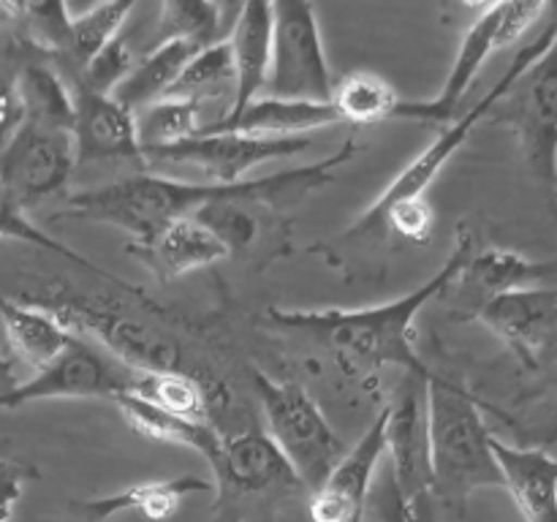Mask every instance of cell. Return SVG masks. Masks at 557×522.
<instances>
[{
	"label": "cell",
	"instance_id": "cell-8",
	"mask_svg": "<svg viewBox=\"0 0 557 522\" xmlns=\"http://www.w3.org/2000/svg\"><path fill=\"white\" fill-rule=\"evenodd\" d=\"M490 123L506 125L539 185L553 194L557 174V36L495 101Z\"/></svg>",
	"mask_w": 557,
	"mask_h": 522
},
{
	"label": "cell",
	"instance_id": "cell-40",
	"mask_svg": "<svg viewBox=\"0 0 557 522\" xmlns=\"http://www.w3.org/2000/svg\"><path fill=\"white\" fill-rule=\"evenodd\" d=\"M553 196L557 199V174H555V188H553Z\"/></svg>",
	"mask_w": 557,
	"mask_h": 522
},
{
	"label": "cell",
	"instance_id": "cell-36",
	"mask_svg": "<svg viewBox=\"0 0 557 522\" xmlns=\"http://www.w3.org/2000/svg\"><path fill=\"white\" fill-rule=\"evenodd\" d=\"M30 478H36V468L14 457H0V522H11Z\"/></svg>",
	"mask_w": 557,
	"mask_h": 522
},
{
	"label": "cell",
	"instance_id": "cell-9",
	"mask_svg": "<svg viewBox=\"0 0 557 522\" xmlns=\"http://www.w3.org/2000/svg\"><path fill=\"white\" fill-rule=\"evenodd\" d=\"M332 87L313 5L305 0L272 3V63L264 90L283 101L330 103Z\"/></svg>",
	"mask_w": 557,
	"mask_h": 522
},
{
	"label": "cell",
	"instance_id": "cell-22",
	"mask_svg": "<svg viewBox=\"0 0 557 522\" xmlns=\"http://www.w3.org/2000/svg\"><path fill=\"white\" fill-rule=\"evenodd\" d=\"M335 107L332 103L310 101H283V98H256L248 107L239 109L232 117L201 128L199 134H245L267 136V139H297L310 130L337 125Z\"/></svg>",
	"mask_w": 557,
	"mask_h": 522
},
{
	"label": "cell",
	"instance_id": "cell-27",
	"mask_svg": "<svg viewBox=\"0 0 557 522\" xmlns=\"http://www.w3.org/2000/svg\"><path fill=\"white\" fill-rule=\"evenodd\" d=\"M114 406L120 408L125 422L136 430L145 438L158 440V444H172V446H185V449H194L205 457L207 462L218 455V446H221V435L218 427L212 424H199L190 422V419L174 417V413L161 411V408L150 406L141 397L123 391V395L114 397Z\"/></svg>",
	"mask_w": 557,
	"mask_h": 522
},
{
	"label": "cell",
	"instance_id": "cell-39",
	"mask_svg": "<svg viewBox=\"0 0 557 522\" xmlns=\"http://www.w3.org/2000/svg\"><path fill=\"white\" fill-rule=\"evenodd\" d=\"M411 522H438L433 514V498H424L411 506Z\"/></svg>",
	"mask_w": 557,
	"mask_h": 522
},
{
	"label": "cell",
	"instance_id": "cell-17",
	"mask_svg": "<svg viewBox=\"0 0 557 522\" xmlns=\"http://www.w3.org/2000/svg\"><path fill=\"white\" fill-rule=\"evenodd\" d=\"M65 76V71H63ZM74 98V150L76 163L134 161L145 166L134 112L107 92L87 87L76 74L65 76Z\"/></svg>",
	"mask_w": 557,
	"mask_h": 522
},
{
	"label": "cell",
	"instance_id": "cell-2",
	"mask_svg": "<svg viewBox=\"0 0 557 522\" xmlns=\"http://www.w3.org/2000/svg\"><path fill=\"white\" fill-rule=\"evenodd\" d=\"M357 139H346L332 156L315 163H305L288 172L267 174V177L239 179V183H185V179L166 177V174L139 172L98 188L79 190L65 199L63 215L76 221L107 223L131 237V243L141 245L156 237L172 223L183 217H194L201 207L234 196H270L281 201L288 196H308L315 188H324L337 177V169L357 156Z\"/></svg>",
	"mask_w": 557,
	"mask_h": 522
},
{
	"label": "cell",
	"instance_id": "cell-25",
	"mask_svg": "<svg viewBox=\"0 0 557 522\" xmlns=\"http://www.w3.org/2000/svg\"><path fill=\"white\" fill-rule=\"evenodd\" d=\"M199 49L205 47L194 41H163L158 47H150V52L136 60L128 76L120 82L112 98L134 114L150 103L161 101Z\"/></svg>",
	"mask_w": 557,
	"mask_h": 522
},
{
	"label": "cell",
	"instance_id": "cell-26",
	"mask_svg": "<svg viewBox=\"0 0 557 522\" xmlns=\"http://www.w3.org/2000/svg\"><path fill=\"white\" fill-rule=\"evenodd\" d=\"M166 98H185V101L199 103L205 114L210 112V107H218L221 120H226L234 103V60L226 38L199 49L172 90L166 92Z\"/></svg>",
	"mask_w": 557,
	"mask_h": 522
},
{
	"label": "cell",
	"instance_id": "cell-5",
	"mask_svg": "<svg viewBox=\"0 0 557 522\" xmlns=\"http://www.w3.org/2000/svg\"><path fill=\"white\" fill-rule=\"evenodd\" d=\"M20 302L52 313L71 335L107 351L131 373H190L185 368V348L172 332L145 324L125 313L117 302L101 297H85L71 288H44L41 294H25ZM201 381V378H199Z\"/></svg>",
	"mask_w": 557,
	"mask_h": 522
},
{
	"label": "cell",
	"instance_id": "cell-16",
	"mask_svg": "<svg viewBox=\"0 0 557 522\" xmlns=\"http://www.w3.org/2000/svg\"><path fill=\"white\" fill-rule=\"evenodd\" d=\"M389 408L375 417L368 433L341 457L330 476L310 495V522H364L375 468L386 455Z\"/></svg>",
	"mask_w": 557,
	"mask_h": 522
},
{
	"label": "cell",
	"instance_id": "cell-37",
	"mask_svg": "<svg viewBox=\"0 0 557 522\" xmlns=\"http://www.w3.org/2000/svg\"><path fill=\"white\" fill-rule=\"evenodd\" d=\"M22 123H25V107L14 71H0V150L22 128Z\"/></svg>",
	"mask_w": 557,
	"mask_h": 522
},
{
	"label": "cell",
	"instance_id": "cell-32",
	"mask_svg": "<svg viewBox=\"0 0 557 522\" xmlns=\"http://www.w3.org/2000/svg\"><path fill=\"white\" fill-rule=\"evenodd\" d=\"M131 3H98L92 9L82 11L79 16H71L69 22V49L60 60V71H82L103 47L114 41L123 33L125 20L131 16Z\"/></svg>",
	"mask_w": 557,
	"mask_h": 522
},
{
	"label": "cell",
	"instance_id": "cell-15",
	"mask_svg": "<svg viewBox=\"0 0 557 522\" xmlns=\"http://www.w3.org/2000/svg\"><path fill=\"white\" fill-rule=\"evenodd\" d=\"M557 272V261H536L509 248H473L462 270L444 294H449V315L455 321H476L493 299L520 288L542 286Z\"/></svg>",
	"mask_w": 557,
	"mask_h": 522
},
{
	"label": "cell",
	"instance_id": "cell-21",
	"mask_svg": "<svg viewBox=\"0 0 557 522\" xmlns=\"http://www.w3.org/2000/svg\"><path fill=\"white\" fill-rule=\"evenodd\" d=\"M493 455L525 522H557V460L544 449H517L493 435Z\"/></svg>",
	"mask_w": 557,
	"mask_h": 522
},
{
	"label": "cell",
	"instance_id": "cell-14",
	"mask_svg": "<svg viewBox=\"0 0 557 522\" xmlns=\"http://www.w3.org/2000/svg\"><path fill=\"white\" fill-rule=\"evenodd\" d=\"M196 221L210 228L228 256L272 264L292 248V221L270 196H234L212 201L196 212Z\"/></svg>",
	"mask_w": 557,
	"mask_h": 522
},
{
	"label": "cell",
	"instance_id": "cell-19",
	"mask_svg": "<svg viewBox=\"0 0 557 522\" xmlns=\"http://www.w3.org/2000/svg\"><path fill=\"white\" fill-rule=\"evenodd\" d=\"M125 253L141 261L161 283H172L188 272L228 259L221 239L196 217H183L141 245L128 243Z\"/></svg>",
	"mask_w": 557,
	"mask_h": 522
},
{
	"label": "cell",
	"instance_id": "cell-23",
	"mask_svg": "<svg viewBox=\"0 0 557 522\" xmlns=\"http://www.w3.org/2000/svg\"><path fill=\"white\" fill-rule=\"evenodd\" d=\"M212 493V482H205L199 476H177L161 478V482H145L125 487L120 493L101 495V498L71 500L69 509L85 522H107L123 511H136L150 522H163L180 509L188 495Z\"/></svg>",
	"mask_w": 557,
	"mask_h": 522
},
{
	"label": "cell",
	"instance_id": "cell-34",
	"mask_svg": "<svg viewBox=\"0 0 557 522\" xmlns=\"http://www.w3.org/2000/svg\"><path fill=\"white\" fill-rule=\"evenodd\" d=\"M141 152L177 145L205 128V109L185 98H161L134 114Z\"/></svg>",
	"mask_w": 557,
	"mask_h": 522
},
{
	"label": "cell",
	"instance_id": "cell-38",
	"mask_svg": "<svg viewBox=\"0 0 557 522\" xmlns=\"http://www.w3.org/2000/svg\"><path fill=\"white\" fill-rule=\"evenodd\" d=\"M536 370H542V373L547 375L549 384L557 386V335H555V340L547 346V351L542 353V359H539Z\"/></svg>",
	"mask_w": 557,
	"mask_h": 522
},
{
	"label": "cell",
	"instance_id": "cell-24",
	"mask_svg": "<svg viewBox=\"0 0 557 522\" xmlns=\"http://www.w3.org/2000/svg\"><path fill=\"white\" fill-rule=\"evenodd\" d=\"M0 321L14 357L36 373L52 364L74 340V335L52 313L20 299H9L5 294H0Z\"/></svg>",
	"mask_w": 557,
	"mask_h": 522
},
{
	"label": "cell",
	"instance_id": "cell-31",
	"mask_svg": "<svg viewBox=\"0 0 557 522\" xmlns=\"http://www.w3.org/2000/svg\"><path fill=\"white\" fill-rule=\"evenodd\" d=\"M332 107L341 123L348 125H375L384 120H395L400 96L381 74L373 71H351L332 87Z\"/></svg>",
	"mask_w": 557,
	"mask_h": 522
},
{
	"label": "cell",
	"instance_id": "cell-33",
	"mask_svg": "<svg viewBox=\"0 0 557 522\" xmlns=\"http://www.w3.org/2000/svg\"><path fill=\"white\" fill-rule=\"evenodd\" d=\"M232 11L228 5L201 3V0H169L161 5L156 33L150 38V47L163 41H194L199 47L223 41V14Z\"/></svg>",
	"mask_w": 557,
	"mask_h": 522
},
{
	"label": "cell",
	"instance_id": "cell-1",
	"mask_svg": "<svg viewBox=\"0 0 557 522\" xmlns=\"http://www.w3.org/2000/svg\"><path fill=\"white\" fill-rule=\"evenodd\" d=\"M479 245L476 232L468 223L457 228L455 248L449 259L441 264L430 281L403 297L389 302L373 304V308H321V310H267V321L277 332L302 337L324 348L332 359L348 373L364 384L368 389L384 368H400L411 375L430 378L433 370L422 362L417 353V315L424 304L444 297L446 288L462 270L468 256Z\"/></svg>",
	"mask_w": 557,
	"mask_h": 522
},
{
	"label": "cell",
	"instance_id": "cell-11",
	"mask_svg": "<svg viewBox=\"0 0 557 522\" xmlns=\"http://www.w3.org/2000/svg\"><path fill=\"white\" fill-rule=\"evenodd\" d=\"M313 141L308 136L297 139H267V136L245 134H196L190 139L169 147L145 150V166L194 169L207 177V183L228 185L245 179V174L270 161H283L305 152Z\"/></svg>",
	"mask_w": 557,
	"mask_h": 522
},
{
	"label": "cell",
	"instance_id": "cell-30",
	"mask_svg": "<svg viewBox=\"0 0 557 522\" xmlns=\"http://www.w3.org/2000/svg\"><path fill=\"white\" fill-rule=\"evenodd\" d=\"M25 120L47 128H74V98L65 76L49 63H25L16 71Z\"/></svg>",
	"mask_w": 557,
	"mask_h": 522
},
{
	"label": "cell",
	"instance_id": "cell-18",
	"mask_svg": "<svg viewBox=\"0 0 557 522\" xmlns=\"http://www.w3.org/2000/svg\"><path fill=\"white\" fill-rule=\"evenodd\" d=\"M476 321L511 348L522 368L536 370L557 335V288L533 286L504 294L493 299Z\"/></svg>",
	"mask_w": 557,
	"mask_h": 522
},
{
	"label": "cell",
	"instance_id": "cell-7",
	"mask_svg": "<svg viewBox=\"0 0 557 522\" xmlns=\"http://www.w3.org/2000/svg\"><path fill=\"white\" fill-rule=\"evenodd\" d=\"M547 3H493L471 22L462 36L449 76L441 85L438 96L430 101H400L395 120H417L430 125H449L460 117V103L476 82L479 71L498 49L511 47L522 33L547 11Z\"/></svg>",
	"mask_w": 557,
	"mask_h": 522
},
{
	"label": "cell",
	"instance_id": "cell-35",
	"mask_svg": "<svg viewBox=\"0 0 557 522\" xmlns=\"http://www.w3.org/2000/svg\"><path fill=\"white\" fill-rule=\"evenodd\" d=\"M134 63L136 58L134 49H131V41L120 33L109 47H103L101 52L85 65V69L74 71V74L79 76L87 87H92V90L112 96V92L117 90L120 82H123L125 76H128V71L134 69Z\"/></svg>",
	"mask_w": 557,
	"mask_h": 522
},
{
	"label": "cell",
	"instance_id": "cell-3",
	"mask_svg": "<svg viewBox=\"0 0 557 522\" xmlns=\"http://www.w3.org/2000/svg\"><path fill=\"white\" fill-rule=\"evenodd\" d=\"M428 430L433 500L462 517L476 489L500 487L504 473L493 455V433L476 397L457 381L435 373L428 384Z\"/></svg>",
	"mask_w": 557,
	"mask_h": 522
},
{
	"label": "cell",
	"instance_id": "cell-12",
	"mask_svg": "<svg viewBox=\"0 0 557 522\" xmlns=\"http://www.w3.org/2000/svg\"><path fill=\"white\" fill-rule=\"evenodd\" d=\"M74 166L76 150L71 130L25 120L0 150V188L27 212L44 199L63 194Z\"/></svg>",
	"mask_w": 557,
	"mask_h": 522
},
{
	"label": "cell",
	"instance_id": "cell-4",
	"mask_svg": "<svg viewBox=\"0 0 557 522\" xmlns=\"http://www.w3.org/2000/svg\"><path fill=\"white\" fill-rule=\"evenodd\" d=\"M210 468L215 476L210 522H275L288 504L310 498L302 478L261 427L221 435Z\"/></svg>",
	"mask_w": 557,
	"mask_h": 522
},
{
	"label": "cell",
	"instance_id": "cell-6",
	"mask_svg": "<svg viewBox=\"0 0 557 522\" xmlns=\"http://www.w3.org/2000/svg\"><path fill=\"white\" fill-rule=\"evenodd\" d=\"M250 381L264 413V433L313 495L346 455V444L302 384L275 381L259 368Z\"/></svg>",
	"mask_w": 557,
	"mask_h": 522
},
{
	"label": "cell",
	"instance_id": "cell-29",
	"mask_svg": "<svg viewBox=\"0 0 557 522\" xmlns=\"http://www.w3.org/2000/svg\"><path fill=\"white\" fill-rule=\"evenodd\" d=\"M131 395L141 397L150 406L174 417L190 419L199 424L215 427V391L188 373H131L128 389Z\"/></svg>",
	"mask_w": 557,
	"mask_h": 522
},
{
	"label": "cell",
	"instance_id": "cell-10",
	"mask_svg": "<svg viewBox=\"0 0 557 522\" xmlns=\"http://www.w3.org/2000/svg\"><path fill=\"white\" fill-rule=\"evenodd\" d=\"M128 381L131 370L109 359L92 343L74 335L71 346L52 364L38 370L25 384L0 389V411H16L44 400H90V397L114 400L128 389Z\"/></svg>",
	"mask_w": 557,
	"mask_h": 522
},
{
	"label": "cell",
	"instance_id": "cell-20",
	"mask_svg": "<svg viewBox=\"0 0 557 522\" xmlns=\"http://www.w3.org/2000/svg\"><path fill=\"white\" fill-rule=\"evenodd\" d=\"M226 41L234 60V103L228 112L232 117L250 101H256L267 87L272 63V3L253 0V3L239 5Z\"/></svg>",
	"mask_w": 557,
	"mask_h": 522
},
{
	"label": "cell",
	"instance_id": "cell-13",
	"mask_svg": "<svg viewBox=\"0 0 557 522\" xmlns=\"http://www.w3.org/2000/svg\"><path fill=\"white\" fill-rule=\"evenodd\" d=\"M435 375V373H433ZM430 375V378H433ZM424 375L406 373L397 395L386 402V455L392 457V484L408 506L433 498L428 430V384Z\"/></svg>",
	"mask_w": 557,
	"mask_h": 522
},
{
	"label": "cell",
	"instance_id": "cell-28",
	"mask_svg": "<svg viewBox=\"0 0 557 522\" xmlns=\"http://www.w3.org/2000/svg\"><path fill=\"white\" fill-rule=\"evenodd\" d=\"M0 239H16V243H25V245H33V248L49 250V253L60 256L63 261H71L74 266H79V270H85V272H90V275L101 277V281L112 283L114 288L125 291L128 297H136L141 304H147L150 310H156L158 315H172V310L158 308V304L152 302V297L147 294V288L134 286V283H125L123 277H117L114 272H109L107 266H98L96 261H90L87 256L76 253L74 248L63 245L60 239L49 237L41 226H36V223L27 217V212L22 210V207L16 204V201L11 199L3 188H0Z\"/></svg>",
	"mask_w": 557,
	"mask_h": 522
}]
</instances>
